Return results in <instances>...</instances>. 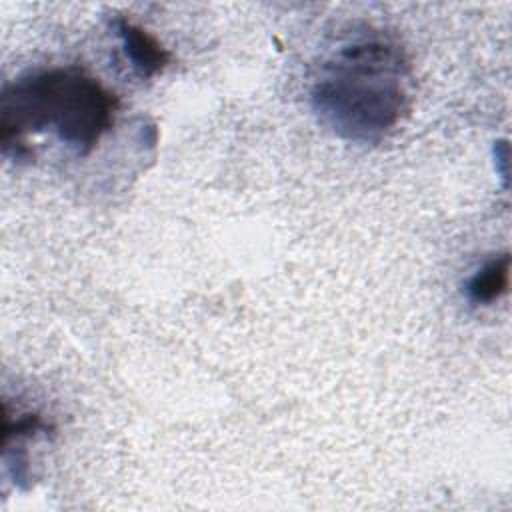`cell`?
Returning a JSON list of instances; mask_svg holds the SVG:
<instances>
[{"label":"cell","mask_w":512,"mask_h":512,"mask_svg":"<svg viewBox=\"0 0 512 512\" xmlns=\"http://www.w3.org/2000/svg\"><path fill=\"white\" fill-rule=\"evenodd\" d=\"M310 102L336 136L358 144L380 142L412 106L406 50L382 30L352 34L320 62Z\"/></svg>","instance_id":"6da1fadb"},{"label":"cell","mask_w":512,"mask_h":512,"mask_svg":"<svg viewBox=\"0 0 512 512\" xmlns=\"http://www.w3.org/2000/svg\"><path fill=\"white\" fill-rule=\"evenodd\" d=\"M118 106V96L80 66L26 72L0 96L2 152L24 160L26 138L52 132L76 156H88L112 128Z\"/></svg>","instance_id":"7a4b0ae2"},{"label":"cell","mask_w":512,"mask_h":512,"mask_svg":"<svg viewBox=\"0 0 512 512\" xmlns=\"http://www.w3.org/2000/svg\"><path fill=\"white\" fill-rule=\"evenodd\" d=\"M114 30L122 42L126 58L138 76L150 78L168 66L170 52L146 28L126 16H116Z\"/></svg>","instance_id":"3957f363"},{"label":"cell","mask_w":512,"mask_h":512,"mask_svg":"<svg viewBox=\"0 0 512 512\" xmlns=\"http://www.w3.org/2000/svg\"><path fill=\"white\" fill-rule=\"evenodd\" d=\"M510 256L508 252L484 262L464 284L466 298L472 304H492L508 292Z\"/></svg>","instance_id":"277c9868"}]
</instances>
